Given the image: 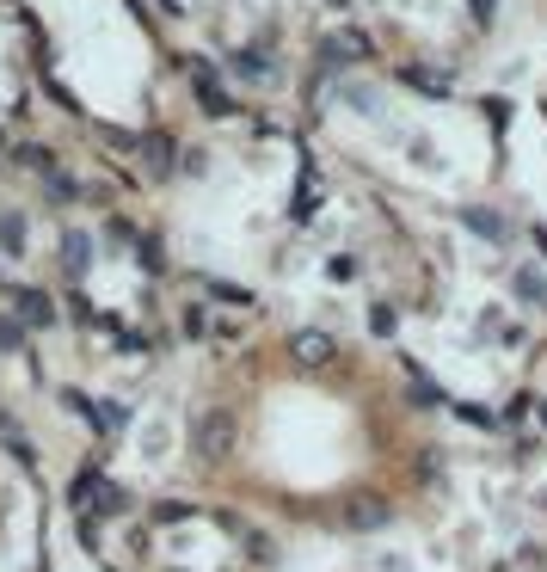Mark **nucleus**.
<instances>
[{"instance_id": "a211bd4d", "label": "nucleus", "mask_w": 547, "mask_h": 572, "mask_svg": "<svg viewBox=\"0 0 547 572\" xmlns=\"http://www.w3.org/2000/svg\"><path fill=\"white\" fill-rule=\"evenodd\" d=\"M209 333V320H204V308H185V338H204Z\"/></svg>"}, {"instance_id": "2eb2a0df", "label": "nucleus", "mask_w": 547, "mask_h": 572, "mask_svg": "<svg viewBox=\"0 0 547 572\" xmlns=\"http://www.w3.org/2000/svg\"><path fill=\"white\" fill-rule=\"evenodd\" d=\"M19 161H25L32 172H56V154H50V148H37V142H25V148H19Z\"/></svg>"}, {"instance_id": "6e6552de", "label": "nucleus", "mask_w": 547, "mask_h": 572, "mask_svg": "<svg viewBox=\"0 0 547 572\" xmlns=\"http://www.w3.org/2000/svg\"><path fill=\"white\" fill-rule=\"evenodd\" d=\"M141 161H148V172H154V179H167V172H172V135L148 130V135H141Z\"/></svg>"}, {"instance_id": "9d476101", "label": "nucleus", "mask_w": 547, "mask_h": 572, "mask_svg": "<svg viewBox=\"0 0 547 572\" xmlns=\"http://www.w3.org/2000/svg\"><path fill=\"white\" fill-rule=\"evenodd\" d=\"M234 74H240V80H252V87H265V80H271V62H265L259 50H240V56H234Z\"/></svg>"}, {"instance_id": "20e7f679", "label": "nucleus", "mask_w": 547, "mask_h": 572, "mask_svg": "<svg viewBox=\"0 0 547 572\" xmlns=\"http://www.w3.org/2000/svg\"><path fill=\"white\" fill-rule=\"evenodd\" d=\"M387 523H394L387 499H376V493H351V499H344V530H357V536H376V530H387Z\"/></svg>"}, {"instance_id": "6ab92c4d", "label": "nucleus", "mask_w": 547, "mask_h": 572, "mask_svg": "<svg viewBox=\"0 0 547 572\" xmlns=\"http://www.w3.org/2000/svg\"><path fill=\"white\" fill-rule=\"evenodd\" d=\"M209 296H215V302H240V308H246V290H228V283H209Z\"/></svg>"}, {"instance_id": "f257e3e1", "label": "nucleus", "mask_w": 547, "mask_h": 572, "mask_svg": "<svg viewBox=\"0 0 547 572\" xmlns=\"http://www.w3.org/2000/svg\"><path fill=\"white\" fill-rule=\"evenodd\" d=\"M234 438H240V425H234V412H228V406H209V412L191 419V456L209 462V468H222V462L234 456Z\"/></svg>"}, {"instance_id": "f3484780", "label": "nucleus", "mask_w": 547, "mask_h": 572, "mask_svg": "<svg viewBox=\"0 0 547 572\" xmlns=\"http://www.w3.org/2000/svg\"><path fill=\"white\" fill-rule=\"evenodd\" d=\"M50 198H56V203H74V198H80V185H74L68 172H50Z\"/></svg>"}, {"instance_id": "4468645a", "label": "nucleus", "mask_w": 547, "mask_h": 572, "mask_svg": "<svg viewBox=\"0 0 547 572\" xmlns=\"http://www.w3.org/2000/svg\"><path fill=\"white\" fill-rule=\"evenodd\" d=\"M468 222H474V235L505 240V216H498V209H468Z\"/></svg>"}, {"instance_id": "f03ea898", "label": "nucleus", "mask_w": 547, "mask_h": 572, "mask_svg": "<svg viewBox=\"0 0 547 572\" xmlns=\"http://www.w3.org/2000/svg\"><path fill=\"white\" fill-rule=\"evenodd\" d=\"M123 505H130V499H123L99 468H87L74 480V511H80V523H105V517H117Z\"/></svg>"}, {"instance_id": "0eeeda50", "label": "nucleus", "mask_w": 547, "mask_h": 572, "mask_svg": "<svg viewBox=\"0 0 547 572\" xmlns=\"http://www.w3.org/2000/svg\"><path fill=\"white\" fill-rule=\"evenodd\" d=\"M369 56V37L363 32H333L326 37V62H363Z\"/></svg>"}, {"instance_id": "aec40b11", "label": "nucleus", "mask_w": 547, "mask_h": 572, "mask_svg": "<svg viewBox=\"0 0 547 572\" xmlns=\"http://www.w3.org/2000/svg\"><path fill=\"white\" fill-rule=\"evenodd\" d=\"M474 13H492V0H474Z\"/></svg>"}, {"instance_id": "1a4fd4ad", "label": "nucleus", "mask_w": 547, "mask_h": 572, "mask_svg": "<svg viewBox=\"0 0 547 572\" xmlns=\"http://www.w3.org/2000/svg\"><path fill=\"white\" fill-rule=\"evenodd\" d=\"M87 259H93V240H87V228H68V235H62V271H68V277H80V271H87Z\"/></svg>"}, {"instance_id": "9b49d317", "label": "nucleus", "mask_w": 547, "mask_h": 572, "mask_svg": "<svg viewBox=\"0 0 547 572\" xmlns=\"http://www.w3.org/2000/svg\"><path fill=\"white\" fill-rule=\"evenodd\" d=\"M234 536L246 541V560H259V567H271V554H277V548H271V536H259V530H252V523H240Z\"/></svg>"}, {"instance_id": "39448f33", "label": "nucleus", "mask_w": 547, "mask_h": 572, "mask_svg": "<svg viewBox=\"0 0 547 572\" xmlns=\"http://www.w3.org/2000/svg\"><path fill=\"white\" fill-rule=\"evenodd\" d=\"M191 87H197V99H204L209 117H228V111H234V99L215 87V68H209V62H191Z\"/></svg>"}, {"instance_id": "423d86ee", "label": "nucleus", "mask_w": 547, "mask_h": 572, "mask_svg": "<svg viewBox=\"0 0 547 572\" xmlns=\"http://www.w3.org/2000/svg\"><path fill=\"white\" fill-rule=\"evenodd\" d=\"M13 308H19L25 327H56V302L43 290H13Z\"/></svg>"}, {"instance_id": "dca6fc26", "label": "nucleus", "mask_w": 547, "mask_h": 572, "mask_svg": "<svg viewBox=\"0 0 547 572\" xmlns=\"http://www.w3.org/2000/svg\"><path fill=\"white\" fill-rule=\"evenodd\" d=\"M19 338H25V320L19 314H0V351H19Z\"/></svg>"}, {"instance_id": "ddd939ff", "label": "nucleus", "mask_w": 547, "mask_h": 572, "mask_svg": "<svg viewBox=\"0 0 547 572\" xmlns=\"http://www.w3.org/2000/svg\"><path fill=\"white\" fill-rule=\"evenodd\" d=\"M0 246H6V253H13V259H19V253H25V216H13V209H6V216H0Z\"/></svg>"}, {"instance_id": "f8f14e48", "label": "nucleus", "mask_w": 547, "mask_h": 572, "mask_svg": "<svg viewBox=\"0 0 547 572\" xmlns=\"http://www.w3.org/2000/svg\"><path fill=\"white\" fill-rule=\"evenodd\" d=\"M516 296H523V302H547V271L523 265L516 271Z\"/></svg>"}, {"instance_id": "7ed1b4c3", "label": "nucleus", "mask_w": 547, "mask_h": 572, "mask_svg": "<svg viewBox=\"0 0 547 572\" xmlns=\"http://www.w3.org/2000/svg\"><path fill=\"white\" fill-rule=\"evenodd\" d=\"M289 357L302 370H326V364H339V338L320 333V327H302V333H289Z\"/></svg>"}]
</instances>
